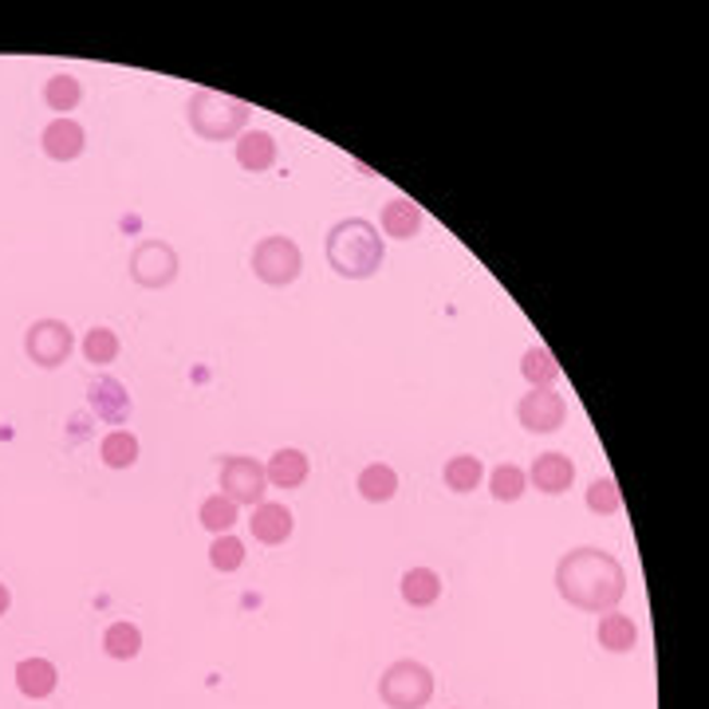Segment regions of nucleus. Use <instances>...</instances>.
Segmentation results:
<instances>
[{"mask_svg":"<svg viewBox=\"0 0 709 709\" xmlns=\"http://www.w3.org/2000/svg\"><path fill=\"white\" fill-rule=\"evenodd\" d=\"M555 591L579 611L607 615L627 596V567L603 548H572L555 564Z\"/></svg>","mask_w":709,"mask_h":709,"instance_id":"nucleus-1","label":"nucleus"},{"mask_svg":"<svg viewBox=\"0 0 709 709\" xmlns=\"http://www.w3.org/2000/svg\"><path fill=\"white\" fill-rule=\"evenodd\" d=\"M387 260V236L367 217L335 221L328 233V265L343 280H370Z\"/></svg>","mask_w":709,"mask_h":709,"instance_id":"nucleus-2","label":"nucleus"},{"mask_svg":"<svg viewBox=\"0 0 709 709\" xmlns=\"http://www.w3.org/2000/svg\"><path fill=\"white\" fill-rule=\"evenodd\" d=\"M253 107L245 99H233V95L221 91H194L190 103H185V119L194 126L206 143H225V138H241Z\"/></svg>","mask_w":709,"mask_h":709,"instance_id":"nucleus-3","label":"nucleus"},{"mask_svg":"<svg viewBox=\"0 0 709 709\" xmlns=\"http://www.w3.org/2000/svg\"><path fill=\"white\" fill-rule=\"evenodd\" d=\"M379 698L391 709H421L433 698V674L414 658H399L379 679Z\"/></svg>","mask_w":709,"mask_h":709,"instance_id":"nucleus-4","label":"nucleus"},{"mask_svg":"<svg viewBox=\"0 0 709 709\" xmlns=\"http://www.w3.org/2000/svg\"><path fill=\"white\" fill-rule=\"evenodd\" d=\"M300 268H304V253L292 236L277 233V236H265L257 241L253 248V272H257L260 284L268 289H289L292 280L300 277Z\"/></svg>","mask_w":709,"mask_h":709,"instance_id":"nucleus-5","label":"nucleus"},{"mask_svg":"<svg viewBox=\"0 0 709 709\" xmlns=\"http://www.w3.org/2000/svg\"><path fill=\"white\" fill-rule=\"evenodd\" d=\"M126 268H131L134 284H143V289H166V284L178 280V253L174 245H166L158 236H146V241L134 245Z\"/></svg>","mask_w":709,"mask_h":709,"instance_id":"nucleus-6","label":"nucleus"},{"mask_svg":"<svg viewBox=\"0 0 709 709\" xmlns=\"http://www.w3.org/2000/svg\"><path fill=\"white\" fill-rule=\"evenodd\" d=\"M75 347V335L72 328L63 323V319H36L28 328V335H24V351H28V359L36 363V367L52 370L60 367V363H68V355H72Z\"/></svg>","mask_w":709,"mask_h":709,"instance_id":"nucleus-7","label":"nucleus"},{"mask_svg":"<svg viewBox=\"0 0 709 709\" xmlns=\"http://www.w3.org/2000/svg\"><path fill=\"white\" fill-rule=\"evenodd\" d=\"M268 493V477L265 465L257 457H225L221 462V497H229L233 504H260Z\"/></svg>","mask_w":709,"mask_h":709,"instance_id":"nucleus-8","label":"nucleus"},{"mask_svg":"<svg viewBox=\"0 0 709 709\" xmlns=\"http://www.w3.org/2000/svg\"><path fill=\"white\" fill-rule=\"evenodd\" d=\"M516 418L528 433H555L567 418V402L552 387H533L525 399L516 402Z\"/></svg>","mask_w":709,"mask_h":709,"instance_id":"nucleus-9","label":"nucleus"},{"mask_svg":"<svg viewBox=\"0 0 709 709\" xmlns=\"http://www.w3.org/2000/svg\"><path fill=\"white\" fill-rule=\"evenodd\" d=\"M248 528H253V540H260V545H268V548H280L292 536V528H296V516H292L289 504L260 501L257 509H253Z\"/></svg>","mask_w":709,"mask_h":709,"instance_id":"nucleus-10","label":"nucleus"},{"mask_svg":"<svg viewBox=\"0 0 709 709\" xmlns=\"http://www.w3.org/2000/svg\"><path fill=\"white\" fill-rule=\"evenodd\" d=\"M40 146L52 162H75V158L83 155V146H87V131H83L75 119L63 114V119H52V123L44 126Z\"/></svg>","mask_w":709,"mask_h":709,"instance_id":"nucleus-11","label":"nucleus"},{"mask_svg":"<svg viewBox=\"0 0 709 709\" xmlns=\"http://www.w3.org/2000/svg\"><path fill=\"white\" fill-rule=\"evenodd\" d=\"M528 481L540 489V493L548 497H560L572 489V481H576V462L567 457V453H540L533 462V469H528Z\"/></svg>","mask_w":709,"mask_h":709,"instance_id":"nucleus-12","label":"nucleus"},{"mask_svg":"<svg viewBox=\"0 0 709 709\" xmlns=\"http://www.w3.org/2000/svg\"><path fill=\"white\" fill-rule=\"evenodd\" d=\"M87 402H91L95 418H103L107 426H123L131 418V394L119 379L103 375V379L91 382V391H87Z\"/></svg>","mask_w":709,"mask_h":709,"instance_id":"nucleus-13","label":"nucleus"},{"mask_svg":"<svg viewBox=\"0 0 709 709\" xmlns=\"http://www.w3.org/2000/svg\"><path fill=\"white\" fill-rule=\"evenodd\" d=\"M56 686H60L56 662H48V658H21V662H16V689H21L24 698H32V701L52 698Z\"/></svg>","mask_w":709,"mask_h":709,"instance_id":"nucleus-14","label":"nucleus"},{"mask_svg":"<svg viewBox=\"0 0 709 709\" xmlns=\"http://www.w3.org/2000/svg\"><path fill=\"white\" fill-rule=\"evenodd\" d=\"M308 473H311L308 453L292 450V445H289V450H277L265 465V477H268V485H272V489H300V485L308 481Z\"/></svg>","mask_w":709,"mask_h":709,"instance_id":"nucleus-15","label":"nucleus"},{"mask_svg":"<svg viewBox=\"0 0 709 709\" xmlns=\"http://www.w3.org/2000/svg\"><path fill=\"white\" fill-rule=\"evenodd\" d=\"M236 166L248 174H265L277 166V138L268 131H245L236 138Z\"/></svg>","mask_w":709,"mask_h":709,"instance_id":"nucleus-16","label":"nucleus"},{"mask_svg":"<svg viewBox=\"0 0 709 709\" xmlns=\"http://www.w3.org/2000/svg\"><path fill=\"white\" fill-rule=\"evenodd\" d=\"M421 221H426V213H421V206L418 201H411V197H394V201L382 206V233L394 236V241H411V236H418Z\"/></svg>","mask_w":709,"mask_h":709,"instance_id":"nucleus-17","label":"nucleus"},{"mask_svg":"<svg viewBox=\"0 0 709 709\" xmlns=\"http://www.w3.org/2000/svg\"><path fill=\"white\" fill-rule=\"evenodd\" d=\"M596 638H599V647L611 650V655H631V650L638 647V627H635V619L623 615V611H607V615L599 619Z\"/></svg>","mask_w":709,"mask_h":709,"instance_id":"nucleus-18","label":"nucleus"},{"mask_svg":"<svg viewBox=\"0 0 709 709\" xmlns=\"http://www.w3.org/2000/svg\"><path fill=\"white\" fill-rule=\"evenodd\" d=\"M355 489H359V493H363V501H370V504H387L394 493H399V473H394L387 462H375V465H367V469L359 473V481H355Z\"/></svg>","mask_w":709,"mask_h":709,"instance_id":"nucleus-19","label":"nucleus"},{"mask_svg":"<svg viewBox=\"0 0 709 709\" xmlns=\"http://www.w3.org/2000/svg\"><path fill=\"white\" fill-rule=\"evenodd\" d=\"M402 599L411 607H433L442 599V576L430 572V567H411L402 576Z\"/></svg>","mask_w":709,"mask_h":709,"instance_id":"nucleus-20","label":"nucleus"},{"mask_svg":"<svg viewBox=\"0 0 709 709\" xmlns=\"http://www.w3.org/2000/svg\"><path fill=\"white\" fill-rule=\"evenodd\" d=\"M521 375L528 379V387H552L560 379V363L545 343H533V347L521 355Z\"/></svg>","mask_w":709,"mask_h":709,"instance_id":"nucleus-21","label":"nucleus"},{"mask_svg":"<svg viewBox=\"0 0 709 709\" xmlns=\"http://www.w3.org/2000/svg\"><path fill=\"white\" fill-rule=\"evenodd\" d=\"M442 477L453 493H473V489L485 481V465H481V457H473V453H457V457L445 462Z\"/></svg>","mask_w":709,"mask_h":709,"instance_id":"nucleus-22","label":"nucleus"},{"mask_svg":"<svg viewBox=\"0 0 709 709\" xmlns=\"http://www.w3.org/2000/svg\"><path fill=\"white\" fill-rule=\"evenodd\" d=\"M99 457H103L107 469H131L138 462V438L131 430H111L99 442Z\"/></svg>","mask_w":709,"mask_h":709,"instance_id":"nucleus-23","label":"nucleus"},{"mask_svg":"<svg viewBox=\"0 0 709 709\" xmlns=\"http://www.w3.org/2000/svg\"><path fill=\"white\" fill-rule=\"evenodd\" d=\"M80 99H83V83L72 72H56L52 80L44 83V103L52 107V111H60V119L63 111H75Z\"/></svg>","mask_w":709,"mask_h":709,"instance_id":"nucleus-24","label":"nucleus"},{"mask_svg":"<svg viewBox=\"0 0 709 709\" xmlns=\"http://www.w3.org/2000/svg\"><path fill=\"white\" fill-rule=\"evenodd\" d=\"M525 489H528V473L521 469V465L504 462V465H497V469L489 473V493H493L497 501L513 504V501H521V497H525Z\"/></svg>","mask_w":709,"mask_h":709,"instance_id":"nucleus-25","label":"nucleus"},{"mask_svg":"<svg viewBox=\"0 0 709 709\" xmlns=\"http://www.w3.org/2000/svg\"><path fill=\"white\" fill-rule=\"evenodd\" d=\"M103 650L111 658H119V662H131V658H138V650H143V631L134 627V623H111V627L103 631Z\"/></svg>","mask_w":709,"mask_h":709,"instance_id":"nucleus-26","label":"nucleus"},{"mask_svg":"<svg viewBox=\"0 0 709 709\" xmlns=\"http://www.w3.org/2000/svg\"><path fill=\"white\" fill-rule=\"evenodd\" d=\"M236 509H241V504H233L229 497L213 493V497H206V501H201V509H197V521H201V525H206L213 536H225L229 528L241 521V516H236Z\"/></svg>","mask_w":709,"mask_h":709,"instance_id":"nucleus-27","label":"nucleus"},{"mask_svg":"<svg viewBox=\"0 0 709 709\" xmlns=\"http://www.w3.org/2000/svg\"><path fill=\"white\" fill-rule=\"evenodd\" d=\"M83 359L95 363V367H107V363L119 359V335L111 328H91L83 335Z\"/></svg>","mask_w":709,"mask_h":709,"instance_id":"nucleus-28","label":"nucleus"},{"mask_svg":"<svg viewBox=\"0 0 709 709\" xmlns=\"http://www.w3.org/2000/svg\"><path fill=\"white\" fill-rule=\"evenodd\" d=\"M587 509L596 516H615L623 509V493H619L615 477H596L587 489Z\"/></svg>","mask_w":709,"mask_h":709,"instance_id":"nucleus-29","label":"nucleus"},{"mask_svg":"<svg viewBox=\"0 0 709 709\" xmlns=\"http://www.w3.org/2000/svg\"><path fill=\"white\" fill-rule=\"evenodd\" d=\"M209 564L217 572H236V567L245 564V545L236 540V536H213V545H209Z\"/></svg>","mask_w":709,"mask_h":709,"instance_id":"nucleus-30","label":"nucleus"},{"mask_svg":"<svg viewBox=\"0 0 709 709\" xmlns=\"http://www.w3.org/2000/svg\"><path fill=\"white\" fill-rule=\"evenodd\" d=\"M9 607H12V591L9 584H0V615H9Z\"/></svg>","mask_w":709,"mask_h":709,"instance_id":"nucleus-31","label":"nucleus"}]
</instances>
